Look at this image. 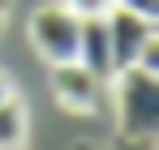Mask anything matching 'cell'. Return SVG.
<instances>
[{"label":"cell","instance_id":"52a82bcc","mask_svg":"<svg viewBox=\"0 0 159 150\" xmlns=\"http://www.w3.org/2000/svg\"><path fill=\"white\" fill-rule=\"evenodd\" d=\"M78 17H103L107 9H112V0H65Z\"/></svg>","mask_w":159,"mask_h":150},{"label":"cell","instance_id":"3957f363","mask_svg":"<svg viewBox=\"0 0 159 150\" xmlns=\"http://www.w3.org/2000/svg\"><path fill=\"white\" fill-rule=\"evenodd\" d=\"M48 69H52V77H48L52 99L60 103L65 112L95 116V112L103 107V86H107V82H99L82 60H60V64H48Z\"/></svg>","mask_w":159,"mask_h":150},{"label":"cell","instance_id":"7a4b0ae2","mask_svg":"<svg viewBox=\"0 0 159 150\" xmlns=\"http://www.w3.org/2000/svg\"><path fill=\"white\" fill-rule=\"evenodd\" d=\"M78 39H82V17L65 0H52V4L34 9V17H30V43H34V51L48 64L78 60Z\"/></svg>","mask_w":159,"mask_h":150},{"label":"cell","instance_id":"5b68a950","mask_svg":"<svg viewBox=\"0 0 159 150\" xmlns=\"http://www.w3.org/2000/svg\"><path fill=\"white\" fill-rule=\"evenodd\" d=\"M103 17H82V39H78V60L99 77V82H107V77L116 73V69H112V43H107V22Z\"/></svg>","mask_w":159,"mask_h":150},{"label":"cell","instance_id":"8992f818","mask_svg":"<svg viewBox=\"0 0 159 150\" xmlns=\"http://www.w3.org/2000/svg\"><path fill=\"white\" fill-rule=\"evenodd\" d=\"M30 133V116H26V103L17 99V95H9V99L0 103V150H13L22 146Z\"/></svg>","mask_w":159,"mask_h":150},{"label":"cell","instance_id":"277c9868","mask_svg":"<svg viewBox=\"0 0 159 150\" xmlns=\"http://www.w3.org/2000/svg\"><path fill=\"white\" fill-rule=\"evenodd\" d=\"M107 43H112V69H125V64H138V51L155 39V17H142L133 9H120L112 4L107 9Z\"/></svg>","mask_w":159,"mask_h":150},{"label":"cell","instance_id":"ba28073f","mask_svg":"<svg viewBox=\"0 0 159 150\" xmlns=\"http://www.w3.org/2000/svg\"><path fill=\"white\" fill-rule=\"evenodd\" d=\"M112 4H120V9H133V13H142V17H155V22H159V0H112Z\"/></svg>","mask_w":159,"mask_h":150},{"label":"cell","instance_id":"6da1fadb","mask_svg":"<svg viewBox=\"0 0 159 150\" xmlns=\"http://www.w3.org/2000/svg\"><path fill=\"white\" fill-rule=\"evenodd\" d=\"M112 86V107H116V129L138 146H155L159 137V73L142 64H125L107 77Z\"/></svg>","mask_w":159,"mask_h":150},{"label":"cell","instance_id":"9c48e42d","mask_svg":"<svg viewBox=\"0 0 159 150\" xmlns=\"http://www.w3.org/2000/svg\"><path fill=\"white\" fill-rule=\"evenodd\" d=\"M138 64H142V69H151V73H159V34L138 51Z\"/></svg>","mask_w":159,"mask_h":150},{"label":"cell","instance_id":"30bf717a","mask_svg":"<svg viewBox=\"0 0 159 150\" xmlns=\"http://www.w3.org/2000/svg\"><path fill=\"white\" fill-rule=\"evenodd\" d=\"M9 95H13V86H9V77H4V73H0V103H4V99H9Z\"/></svg>","mask_w":159,"mask_h":150},{"label":"cell","instance_id":"8fae6325","mask_svg":"<svg viewBox=\"0 0 159 150\" xmlns=\"http://www.w3.org/2000/svg\"><path fill=\"white\" fill-rule=\"evenodd\" d=\"M9 9H13V0H0V26L9 22Z\"/></svg>","mask_w":159,"mask_h":150}]
</instances>
